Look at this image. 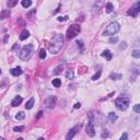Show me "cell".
<instances>
[{
  "label": "cell",
  "mask_w": 140,
  "mask_h": 140,
  "mask_svg": "<svg viewBox=\"0 0 140 140\" xmlns=\"http://www.w3.org/2000/svg\"><path fill=\"white\" fill-rule=\"evenodd\" d=\"M108 120L111 121V123H114V121L117 120V115L115 113H109L108 114Z\"/></svg>",
  "instance_id": "16"
},
{
  "label": "cell",
  "mask_w": 140,
  "mask_h": 140,
  "mask_svg": "<svg viewBox=\"0 0 140 140\" xmlns=\"http://www.w3.org/2000/svg\"><path fill=\"white\" fill-rule=\"evenodd\" d=\"M0 73H1V69H0Z\"/></svg>",
  "instance_id": "39"
},
{
  "label": "cell",
  "mask_w": 140,
  "mask_h": 140,
  "mask_svg": "<svg viewBox=\"0 0 140 140\" xmlns=\"http://www.w3.org/2000/svg\"><path fill=\"white\" fill-rule=\"evenodd\" d=\"M101 73H102V71H101V70H99L98 72H96L95 75H94L93 77H92V80H94V81H95V80H98V79L101 77Z\"/></svg>",
  "instance_id": "26"
},
{
  "label": "cell",
  "mask_w": 140,
  "mask_h": 140,
  "mask_svg": "<svg viewBox=\"0 0 140 140\" xmlns=\"http://www.w3.org/2000/svg\"><path fill=\"white\" fill-rule=\"evenodd\" d=\"M25 117V114L23 113V112H20V113H18L16 115V118L18 119V120H21V119H23Z\"/></svg>",
  "instance_id": "21"
},
{
  "label": "cell",
  "mask_w": 140,
  "mask_h": 140,
  "mask_svg": "<svg viewBox=\"0 0 140 140\" xmlns=\"http://www.w3.org/2000/svg\"><path fill=\"white\" fill-rule=\"evenodd\" d=\"M40 59H45V58H46V50H45L44 48H42V49L40 50Z\"/></svg>",
  "instance_id": "20"
},
{
  "label": "cell",
  "mask_w": 140,
  "mask_h": 140,
  "mask_svg": "<svg viewBox=\"0 0 140 140\" xmlns=\"http://www.w3.org/2000/svg\"><path fill=\"white\" fill-rule=\"evenodd\" d=\"M8 36H9V35H8V34H6V36H4V40H3L4 43H7V40H8Z\"/></svg>",
  "instance_id": "36"
},
{
  "label": "cell",
  "mask_w": 140,
  "mask_h": 140,
  "mask_svg": "<svg viewBox=\"0 0 140 140\" xmlns=\"http://www.w3.org/2000/svg\"><path fill=\"white\" fill-rule=\"evenodd\" d=\"M16 49H19V44H16L12 48V50H16Z\"/></svg>",
  "instance_id": "35"
},
{
  "label": "cell",
  "mask_w": 140,
  "mask_h": 140,
  "mask_svg": "<svg viewBox=\"0 0 140 140\" xmlns=\"http://www.w3.org/2000/svg\"><path fill=\"white\" fill-rule=\"evenodd\" d=\"M18 3V0H8V2H7V6H8V8H13V7H16Z\"/></svg>",
  "instance_id": "18"
},
{
  "label": "cell",
  "mask_w": 140,
  "mask_h": 140,
  "mask_svg": "<svg viewBox=\"0 0 140 140\" xmlns=\"http://www.w3.org/2000/svg\"><path fill=\"white\" fill-rule=\"evenodd\" d=\"M119 30H120V25L117 23V22H112V23H109L106 26L105 31L103 32V35H105V36H112V35H115L117 32H119Z\"/></svg>",
  "instance_id": "4"
},
{
  "label": "cell",
  "mask_w": 140,
  "mask_h": 140,
  "mask_svg": "<svg viewBox=\"0 0 140 140\" xmlns=\"http://www.w3.org/2000/svg\"><path fill=\"white\" fill-rule=\"evenodd\" d=\"M35 12H36V10H32V12H30V13L27 14V18H29V19H32V16L35 13Z\"/></svg>",
  "instance_id": "32"
},
{
  "label": "cell",
  "mask_w": 140,
  "mask_h": 140,
  "mask_svg": "<svg viewBox=\"0 0 140 140\" xmlns=\"http://www.w3.org/2000/svg\"><path fill=\"white\" fill-rule=\"evenodd\" d=\"M66 77H67V79H72L73 78V71L68 70L67 72H66Z\"/></svg>",
  "instance_id": "24"
},
{
  "label": "cell",
  "mask_w": 140,
  "mask_h": 140,
  "mask_svg": "<svg viewBox=\"0 0 140 140\" xmlns=\"http://www.w3.org/2000/svg\"><path fill=\"white\" fill-rule=\"evenodd\" d=\"M58 21H59V22H63V21H67V20H68V17L67 16H66V17H59V18H58Z\"/></svg>",
  "instance_id": "31"
},
{
  "label": "cell",
  "mask_w": 140,
  "mask_h": 140,
  "mask_svg": "<svg viewBox=\"0 0 140 140\" xmlns=\"http://www.w3.org/2000/svg\"><path fill=\"white\" fill-rule=\"evenodd\" d=\"M105 9H106V12H108V13H109V12H112V11H113V4L107 3V4H106V7H105Z\"/></svg>",
  "instance_id": "25"
},
{
  "label": "cell",
  "mask_w": 140,
  "mask_h": 140,
  "mask_svg": "<svg viewBox=\"0 0 140 140\" xmlns=\"http://www.w3.org/2000/svg\"><path fill=\"white\" fill-rule=\"evenodd\" d=\"M22 101H23V99L21 98V96H17V98H14L13 100L11 102V105L14 106V107H17V106H19L20 104L22 103Z\"/></svg>",
  "instance_id": "9"
},
{
  "label": "cell",
  "mask_w": 140,
  "mask_h": 140,
  "mask_svg": "<svg viewBox=\"0 0 140 140\" xmlns=\"http://www.w3.org/2000/svg\"><path fill=\"white\" fill-rule=\"evenodd\" d=\"M33 105H34V99H30L29 101L26 102V104H25V108L26 109H31L33 107Z\"/></svg>",
  "instance_id": "14"
},
{
  "label": "cell",
  "mask_w": 140,
  "mask_h": 140,
  "mask_svg": "<svg viewBox=\"0 0 140 140\" xmlns=\"http://www.w3.org/2000/svg\"><path fill=\"white\" fill-rule=\"evenodd\" d=\"M102 57H105L107 60H111L113 55H112V53L109 52V50H104V52L102 53Z\"/></svg>",
  "instance_id": "13"
},
{
  "label": "cell",
  "mask_w": 140,
  "mask_h": 140,
  "mask_svg": "<svg viewBox=\"0 0 140 140\" xmlns=\"http://www.w3.org/2000/svg\"><path fill=\"white\" fill-rule=\"evenodd\" d=\"M23 130H24V126H17L13 128V131H16V132H21Z\"/></svg>",
  "instance_id": "23"
},
{
  "label": "cell",
  "mask_w": 140,
  "mask_h": 140,
  "mask_svg": "<svg viewBox=\"0 0 140 140\" xmlns=\"http://www.w3.org/2000/svg\"><path fill=\"white\" fill-rule=\"evenodd\" d=\"M21 4H22V7H23V8H29V7H31L32 1H31V0H22Z\"/></svg>",
  "instance_id": "17"
},
{
  "label": "cell",
  "mask_w": 140,
  "mask_h": 140,
  "mask_svg": "<svg viewBox=\"0 0 140 140\" xmlns=\"http://www.w3.org/2000/svg\"><path fill=\"white\" fill-rule=\"evenodd\" d=\"M61 70H62V66L60 65V66H58V67H57V68H56V69H55L54 73H55V75H57V73H59V72H60V71H61Z\"/></svg>",
  "instance_id": "29"
},
{
  "label": "cell",
  "mask_w": 140,
  "mask_h": 140,
  "mask_svg": "<svg viewBox=\"0 0 140 140\" xmlns=\"http://www.w3.org/2000/svg\"><path fill=\"white\" fill-rule=\"evenodd\" d=\"M29 36H30V32L27 31V30H23V31L21 32V34H20V40H26Z\"/></svg>",
  "instance_id": "12"
},
{
  "label": "cell",
  "mask_w": 140,
  "mask_h": 140,
  "mask_svg": "<svg viewBox=\"0 0 140 140\" xmlns=\"http://www.w3.org/2000/svg\"><path fill=\"white\" fill-rule=\"evenodd\" d=\"M77 128H78V127H75V128L70 129L69 132L67 134V136H66V138H67V140H70V139H72V138H73V136L76 135V130H77Z\"/></svg>",
  "instance_id": "11"
},
{
  "label": "cell",
  "mask_w": 140,
  "mask_h": 140,
  "mask_svg": "<svg viewBox=\"0 0 140 140\" xmlns=\"http://www.w3.org/2000/svg\"><path fill=\"white\" fill-rule=\"evenodd\" d=\"M45 105L47 106L48 108H53L56 105V98L55 96H50L45 100Z\"/></svg>",
  "instance_id": "8"
},
{
  "label": "cell",
  "mask_w": 140,
  "mask_h": 140,
  "mask_svg": "<svg viewBox=\"0 0 140 140\" xmlns=\"http://www.w3.org/2000/svg\"><path fill=\"white\" fill-rule=\"evenodd\" d=\"M86 134L89 135V136L93 137L94 135H95V129H94V124H93V119H90V121L88 123V125H86Z\"/></svg>",
  "instance_id": "7"
},
{
  "label": "cell",
  "mask_w": 140,
  "mask_h": 140,
  "mask_svg": "<svg viewBox=\"0 0 140 140\" xmlns=\"http://www.w3.org/2000/svg\"><path fill=\"white\" fill-rule=\"evenodd\" d=\"M108 42L111 43V44H115V43L118 42V39H117V37H111Z\"/></svg>",
  "instance_id": "28"
},
{
  "label": "cell",
  "mask_w": 140,
  "mask_h": 140,
  "mask_svg": "<svg viewBox=\"0 0 140 140\" xmlns=\"http://www.w3.org/2000/svg\"><path fill=\"white\" fill-rule=\"evenodd\" d=\"M129 102L130 99L128 96H119L115 100V105L119 111H126L129 106Z\"/></svg>",
  "instance_id": "3"
},
{
  "label": "cell",
  "mask_w": 140,
  "mask_h": 140,
  "mask_svg": "<svg viewBox=\"0 0 140 140\" xmlns=\"http://www.w3.org/2000/svg\"><path fill=\"white\" fill-rule=\"evenodd\" d=\"M42 114H43V113H42V112H39V115H37V118H40V116H42Z\"/></svg>",
  "instance_id": "38"
},
{
  "label": "cell",
  "mask_w": 140,
  "mask_h": 140,
  "mask_svg": "<svg viewBox=\"0 0 140 140\" xmlns=\"http://www.w3.org/2000/svg\"><path fill=\"white\" fill-rule=\"evenodd\" d=\"M131 55H132V57H135V58H139L140 57V50L135 49L134 52L131 53Z\"/></svg>",
  "instance_id": "22"
},
{
  "label": "cell",
  "mask_w": 140,
  "mask_h": 140,
  "mask_svg": "<svg viewBox=\"0 0 140 140\" xmlns=\"http://www.w3.org/2000/svg\"><path fill=\"white\" fill-rule=\"evenodd\" d=\"M33 53H34V45L29 44L21 49V52H20V54H19V57H20V59H22L23 61H26V60H29L30 58L32 57Z\"/></svg>",
  "instance_id": "2"
},
{
  "label": "cell",
  "mask_w": 140,
  "mask_h": 140,
  "mask_svg": "<svg viewBox=\"0 0 140 140\" xmlns=\"http://www.w3.org/2000/svg\"><path fill=\"white\" fill-rule=\"evenodd\" d=\"M80 26L77 24H73V25H70L69 26V29L67 30V39L68 40H72V39H75L76 36L80 33Z\"/></svg>",
  "instance_id": "5"
},
{
  "label": "cell",
  "mask_w": 140,
  "mask_h": 140,
  "mask_svg": "<svg viewBox=\"0 0 140 140\" xmlns=\"http://www.w3.org/2000/svg\"><path fill=\"white\" fill-rule=\"evenodd\" d=\"M134 111L136 112V113H140V105L139 104H136V105L134 106Z\"/></svg>",
  "instance_id": "30"
},
{
  "label": "cell",
  "mask_w": 140,
  "mask_h": 140,
  "mask_svg": "<svg viewBox=\"0 0 140 140\" xmlns=\"http://www.w3.org/2000/svg\"><path fill=\"white\" fill-rule=\"evenodd\" d=\"M81 107V104L80 103H76L75 104V108H80Z\"/></svg>",
  "instance_id": "34"
},
{
  "label": "cell",
  "mask_w": 140,
  "mask_h": 140,
  "mask_svg": "<svg viewBox=\"0 0 140 140\" xmlns=\"http://www.w3.org/2000/svg\"><path fill=\"white\" fill-rule=\"evenodd\" d=\"M10 72H11L12 76H14V77H18V76L22 75V69H21V67H17V68H13V69L10 70Z\"/></svg>",
  "instance_id": "10"
},
{
  "label": "cell",
  "mask_w": 140,
  "mask_h": 140,
  "mask_svg": "<svg viewBox=\"0 0 140 140\" xmlns=\"http://www.w3.org/2000/svg\"><path fill=\"white\" fill-rule=\"evenodd\" d=\"M111 78L113 79V80H118V79L121 78V76H120V75H116V73H112V75H111Z\"/></svg>",
  "instance_id": "27"
},
{
  "label": "cell",
  "mask_w": 140,
  "mask_h": 140,
  "mask_svg": "<svg viewBox=\"0 0 140 140\" xmlns=\"http://www.w3.org/2000/svg\"><path fill=\"white\" fill-rule=\"evenodd\" d=\"M124 45H120V48H126V43H123Z\"/></svg>",
  "instance_id": "37"
},
{
  "label": "cell",
  "mask_w": 140,
  "mask_h": 140,
  "mask_svg": "<svg viewBox=\"0 0 140 140\" xmlns=\"http://www.w3.org/2000/svg\"><path fill=\"white\" fill-rule=\"evenodd\" d=\"M62 45H63V36L61 34L55 35V36L52 39V40H50L49 52L54 55L58 54V53L60 52V49H61Z\"/></svg>",
  "instance_id": "1"
},
{
  "label": "cell",
  "mask_w": 140,
  "mask_h": 140,
  "mask_svg": "<svg viewBox=\"0 0 140 140\" xmlns=\"http://www.w3.org/2000/svg\"><path fill=\"white\" fill-rule=\"evenodd\" d=\"M53 85H54L55 88H59V86L61 85V80H60V79H54V80H53Z\"/></svg>",
  "instance_id": "19"
},
{
  "label": "cell",
  "mask_w": 140,
  "mask_h": 140,
  "mask_svg": "<svg viewBox=\"0 0 140 140\" xmlns=\"http://www.w3.org/2000/svg\"><path fill=\"white\" fill-rule=\"evenodd\" d=\"M127 138H128V135H127V134H124L123 136L120 137V139H121V140H126Z\"/></svg>",
  "instance_id": "33"
},
{
  "label": "cell",
  "mask_w": 140,
  "mask_h": 140,
  "mask_svg": "<svg viewBox=\"0 0 140 140\" xmlns=\"http://www.w3.org/2000/svg\"><path fill=\"white\" fill-rule=\"evenodd\" d=\"M139 11H140V3H139V2H137V3L135 4V6H132L131 8L128 10L127 14H128V16H131L132 18H135V17L138 16Z\"/></svg>",
  "instance_id": "6"
},
{
  "label": "cell",
  "mask_w": 140,
  "mask_h": 140,
  "mask_svg": "<svg viewBox=\"0 0 140 140\" xmlns=\"http://www.w3.org/2000/svg\"><path fill=\"white\" fill-rule=\"evenodd\" d=\"M9 16H10L9 10H2L1 13H0V19H6V18H9Z\"/></svg>",
  "instance_id": "15"
}]
</instances>
